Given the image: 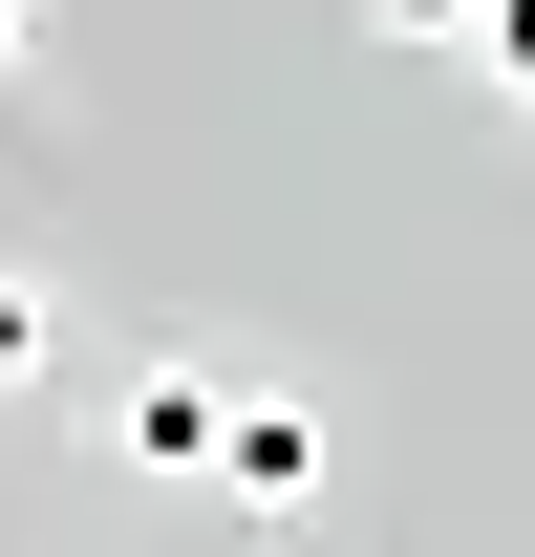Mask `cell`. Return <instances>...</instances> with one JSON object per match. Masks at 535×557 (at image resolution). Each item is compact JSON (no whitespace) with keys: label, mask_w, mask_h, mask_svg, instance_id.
I'll list each match as a JSON object with an SVG mask.
<instances>
[{"label":"cell","mask_w":535,"mask_h":557,"mask_svg":"<svg viewBox=\"0 0 535 557\" xmlns=\"http://www.w3.org/2000/svg\"><path fill=\"white\" fill-rule=\"evenodd\" d=\"M194 493H214V515H258V536H300V515H322V408H300V386H236Z\"/></svg>","instance_id":"cell-1"},{"label":"cell","mask_w":535,"mask_h":557,"mask_svg":"<svg viewBox=\"0 0 535 557\" xmlns=\"http://www.w3.org/2000/svg\"><path fill=\"white\" fill-rule=\"evenodd\" d=\"M214 408H236L214 364H129V408H108V450H129V472H214Z\"/></svg>","instance_id":"cell-2"},{"label":"cell","mask_w":535,"mask_h":557,"mask_svg":"<svg viewBox=\"0 0 535 557\" xmlns=\"http://www.w3.org/2000/svg\"><path fill=\"white\" fill-rule=\"evenodd\" d=\"M22 386H43V278L0 258V408H22Z\"/></svg>","instance_id":"cell-3"},{"label":"cell","mask_w":535,"mask_h":557,"mask_svg":"<svg viewBox=\"0 0 535 557\" xmlns=\"http://www.w3.org/2000/svg\"><path fill=\"white\" fill-rule=\"evenodd\" d=\"M364 22H386V44H471L493 0H364Z\"/></svg>","instance_id":"cell-4"},{"label":"cell","mask_w":535,"mask_h":557,"mask_svg":"<svg viewBox=\"0 0 535 557\" xmlns=\"http://www.w3.org/2000/svg\"><path fill=\"white\" fill-rule=\"evenodd\" d=\"M471 44H493V86H514V108H535V0H493V22H471Z\"/></svg>","instance_id":"cell-5"},{"label":"cell","mask_w":535,"mask_h":557,"mask_svg":"<svg viewBox=\"0 0 535 557\" xmlns=\"http://www.w3.org/2000/svg\"><path fill=\"white\" fill-rule=\"evenodd\" d=\"M22 44H43V0H0V65H22Z\"/></svg>","instance_id":"cell-6"}]
</instances>
